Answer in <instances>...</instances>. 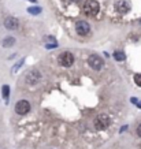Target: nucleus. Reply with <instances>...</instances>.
<instances>
[{
    "mask_svg": "<svg viewBox=\"0 0 141 149\" xmlns=\"http://www.w3.org/2000/svg\"><path fill=\"white\" fill-rule=\"evenodd\" d=\"M58 62H59V64L63 66V67H70V66L74 63V56L70 54V52H63V54L59 55Z\"/></svg>",
    "mask_w": 141,
    "mask_h": 149,
    "instance_id": "4",
    "label": "nucleus"
},
{
    "mask_svg": "<svg viewBox=\"0 0 141 149\" xmlns=\"http://www.w3.org/2000/svg\"><path fill=\"white\" fill-rule=\"evenodd\" d=\"M99 10H100V4L96 0H87L84 3V13L87 14V15L95 17V15L99 14Z\"/></svg>",
    "mask_w": 141,
    "mask_h": 149,
    "instance_id": "1",
    "label": "nucleus"
},
{
    "mask_svg": "<svg viewBox=\"0 0 141 149\" xmlns=\"http://www.w3.org/2000/svg\"><path fill=\"white\" fill-rule=\"evenodd\" d=\"M140 23H141V21H140Z\"/></svg>",
    "mask_w": 141,
    "mask_h": 149,
    "instance_id": "19",
    "label": "nucleus"
},
{
    "mask_svg": "<svg viewBox=\"0 0 141 149\" xmlns=\"http://www.w3.org/2000/svg\"><path fill=\"white\" fill-rule=\"evenodd\" d=\"M25 81H26L27 85H30V86L37 85V84L41 81V72L38 71V70H30V71L26 74Z\"/></svg>",
    "mask_w": 141,
    "mask_h": 149,
    "instance_id": "2",
    "label": "nucleus"
},
{
    "mask_svg": "<svg viewBox=\"0 0 141 149\" xmlns=\"http://www.w3.org/2000/svg\"><path fill=\"white\" fill-rule=\"evenodd\" d=\"M4 26H6V29H8V30H17L19 26V22L17 18L8 17V18H6V21H4Z\"/></svg>",
    "mask_w": 141,
    "mask_h": 149,
    "instance_id": "9",
    "label": "nucleus"
},
{
    "mask_svg": "<svg viewBox=\"0 0 141 149\" xmlns=\"http://www.w3.org/2000/svg\"><path fill=\"white\" fill-rule=\"evenodd\" d=\"M3 97H4L6 100H8V96H10V86L8 85H4L3 86Z\"/></svg>",
    "mask_w": 141,
    "mask_h": 149,
    "instance_id": "12",
    "label": "nucleus"
},
{
    "mask_svg": "<svg viewBox=\"0 0 141 149\" xmlns=\"http://www.w3.org/2000/svg\"><path fill=\"white\" fill-rule=\"evenodd\" d=\"M115 10L121 14H126L130 10V4L126 0H117L115 1Z\"/></svg>",
    "mask_w": 141,
    "mask_h": 149,
    "instance_id": "8",
    "label": "nucleus"
},
{
    "mask_svg": "<svg viewBox=\"0 0 141 149\" xmlns=\"http://www.w3.org/2000/svg\"><path fill=\"white\" fill-rule=\"evenodd\" d=\"M75 30L80 36H88L91 33V25L87 21H78L75 23Z\"/></svg>",
    "mask_w": 141,
    "mask_h": 149,
    "instance_id": "5",
    "label": "nucleus"
},
{
    "mask_svg": "<svg viewBox=\"0 0 141 149\" xmlns=\"http://www.w3.org/2000/svg\"><path fill=\"white\" fill-rule=\"evenodd\" d=\"M27 11L30 14H34V15H37V14L41 13V8L40 7H30V8H27Z\"/></svg>",
    "mask_w": 141,
    "mask_h": 149,
    "instance_id": "13",
    "label": "nucleus"
},
{
    "mask_svg": "<svg viewBox=\"0 0 141 149\" xmlns=\"http://www.w3.org/2000/svg\"><path fill=\"white\" fill-rule=\"evenodd\" d=\"M140 105H141V103H140Z\"/></svg>",
    "mask_w": 141,
    "mask_h": 149,
    "instance_id": "18",
    "label": "nucleus"
},
{
    "mask_svg": "<svg viewBox=\"0 0 141 149\" xmlns=\"http://www.w3.org/2000/svg\"><path fill=\"white\" fill-rule=\"evenodd\" d=\"M15 44V38L14 37H6L3 42H1V45L4 47V48H8V47H13Z\"/></svg>",
    "mask_w": 141,
    "mask_h": 149,
    "instance_id": "10",
    "label": "nucleus"
},
{
    "mask_svg": "<svg viewBox=\"0 0 141 149\" xmlns=\"http://www.w3.org/2000/svg\"><path fill=\"white\" fill-rule=\"evenodd\" d=\"M30 1H33V3H36V0H30Z\"/></svg>",
    "mask_w": 141,
    "mask_h": 149,
    "instance_id": "16",
    "label": "nucleus"
},
{
    "mask_svg": "<svg viewBox=\"0 0 141 149\" xmlns=\"http://www.w3.org/2000/svg\"><path fill=\"white\" fill-rule=\"evenodd\" d=\"M30 111V104L26 100H19L18 103L15 104V112L18 115H26Z\"/></svg>",
    "mask_w": 141,
    "mask_h": 149,
    "instance_id": "6",
    "label": "nucleus"
},
{
    "mask_svg": "<svg viewBox=\"0 0 141 149\" xmlns=\"http://www.w3.org/2000/svg\"><path fill=\"white\" fill-rule=\"evenodd\" d=\"M114 58H115V60L122 62V60H125V59H126V55L123 54V52H121V51H117V52L114 54Z\"/></svg>",
    "mask_w": 141,
    "mask_h": 149,
    "instance_id": "11",
    "label": "nucleus"
},
{
    "mask_svg": "<svg viewBox=\"0 0 141 149\" xmlns=\"http://www.w3.org/2000/svg\"><path fill=\"white\" fill-rule=\"evenodd\" d=\"M137 134H138V136L141 137V125L138 127H137Z\"/></svg>",
    "mask_w": 141,
    "mask_h": 149,
    "instance_id": "15",
    "label": "nucleus"
},
{
    "mask_svg": "<svg viewBox=\"0 0 141 149\" xmlns=\"http://www.w3.org/2000/svg\"><path fill=\"white\" fill-rule=\"evenodd\" d=\"M134 82H136L137 86L141 88V74H136V75H134Z\"/></svg>",
    "mask_w": 141,
    "mask_h": 149,
    "instance_id": "14",
    "label": "nucleus"
},
{
    "mask_svg": "<svg viewBox=\"0 0 141 149\" xmlns=\"http://www.w3.org/2000/svg\"><path fill=\"white\" fill-rule=\"evenodd\" d=\"M110 123H111V120H110V118L107 116L105 113H100V115L95 119L96 130H104V129H107V127L110 126Z\"/></svg>",
    "mask_w": 141,
    "mask_h": 149,
    "instance_id": "3",
    "label": "nucleus"
},
{
    "mask_svg": "<svg viewBox=\"0 0 141 149\" xmlns=\"http://www.w3.org/2000/svg\"><path fill=\"white\" fill-rule=\"evenodd\" d=\"M75 1H80V0H75Z\"/></svg>",
    "mask_w": 141,
    "mask_h": 149,
    "instance_id": "17",
    "label": "nucleus"
},
{
    "mask_svg": "<svg viewBox=\"0 0 141 149\" xmlns=\"http://www.w3.org/2000/svg\"><path fill=\"white\" fill-rule=\"evenodd\" d=\"M88 64H89L93 70H100V68L103 67L104 62H103V59H101L99 55H91L89 59H88Z\"/></svg>",
    "mask_w": 141,
    "mask_h": 149,
    "instance_id": "7",
    "label": "nucleus"
}]
</instances>
